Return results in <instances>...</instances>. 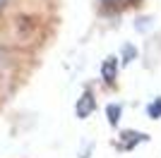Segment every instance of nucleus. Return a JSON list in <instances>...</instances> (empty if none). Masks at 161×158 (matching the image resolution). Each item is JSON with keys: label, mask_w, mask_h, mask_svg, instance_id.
I'll return each mask as SVG.
<instances>
[{"label": "nucleus", "mask_w": 161, "mask_h": 158, "mask_svg": "<svg viewBox=\"0 0 161 158\" xmlns=\"http://www.w3.org/2000/svg\"><path fill=\"white\" fill-rule=\"evenodd\" d=\"M101 5H106V7H111V5H118V0H101Z\"/></svg>", "instance_id": "1a4fd4ad"}, {"label": "nucleus", "mask_w": 161, "mask_h": 158, "mask_svg": "<svg viewBox=\"0 0 161 158\" xmlns=\"http://www.w3.org/2000/svg\"><path fill=\"white\" fill-rule=\"evenodd\" d=\"M142 141H149V134H144V132H135V129H123L120 132V139H118V149L120 151H132L137 144H142Z\"/></svg>", "instance_id": "f257e3e1"}, {"label": "nucleus", "mask_w": 161, "mask_h": 158, "mask_svg": "<svg viewBox=\"0 0 161 158\" xmlns=\"http://www.w3.org/2000/svg\"><path fill=\"white\" fill-rule=\"evenodd\" d=\"M135 58V48L132 46H125V50H123V65H128V62H130V60H132Z\"/></svg>", "instance_id": "423d86ee"}, {"label": "nucleus", "mask_w": 161, "mask_h": 158, "mask_svg": "<svg viewBox=\"0 0 161 158\" xmlns=\"http://www.w3.org/2000/svg\"><path fill=\"white\" fill-rule=\"evenodd\" d=\"M118 70H120V60L115 58V55H108V58L101 62V79H103L106 86H115Z\"/></svg>", "instance_id": "7ed1b4c3"}, {"label": "nucleus", "mask_w": 161, "mask_h": 158, "mask_svg": "<svg viewBox=\"0 0 161 158\" xmlns=\"http://www.w3.org/2000/svg\"><path fill=\"white\" fill-rule=\"evenodd\" d=\"M140 0H118V5H137Z\"/></svg>", "instance_id": "0eeeda50"}, {"label": "nucleus", "mask_w": 161, "mask_h": 158, "mask_svg": "<svg viewBox=\"0 0 161 158\" xmlns=\"http://www.w3.org/2000/svg\"><path fill=\"white\" fill-rule=\"evenodd\" d=\"M94 110H96V98H94V93H92V89H84V91H82V96L77 98L75 113H77V118H80V120H87Z\"/></svg>", "instance_id": "f03ea898"}, {"label": "nucleus", "mask_w": 161, "mask_h": 158, "mask_svg": "<svg viewBox=\"0 0 161 158\" xmlns=\"http://www.w3.org/2000/svg\"><path fill=\"white\" fill-rule=\"evenodd\" d=\"M106 115H108V125H111V127H118L120 115H123V105L120 103H108L106 105Z\"/></svg>", "instance_id": "20e7f679"}, {"label": "nucleus", "mask_w": 161, "mask_h": 158, "mask_svg": "<svg viewBox=\"0 0 161 158\" xmlns=\"http://www.w3.org/2000/svg\"><path fill=\"white\" fill-rule=\"evenodd\" d=\"M10 3H12V0H0V14L5 12V7H7V5H10Z\"/></svg>", "instance_id": "6e6552de"}, {"label": "nucleus", "mask_w": 161, "mask_h": 158, "mask_svg": "<svg viewBox=\"0 0 161 158\" xmlns=\"http://www.w3.org/2000/svg\"><path fill=\"white\" fill-rule=\"evenodd\" d=\"M147 115L152 120H159L161 118V96H159V98H154L152 103L147 105Z\"/></svg>", "instance_id": "39448f33"}]
</instances>
